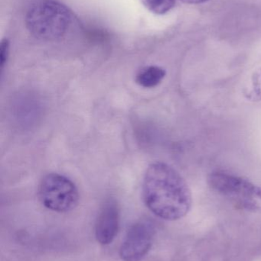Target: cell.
Masks as SVG:
<instances>
[{"instance_id":"6","label":"cell","mask_w":261,"mask_h":261,"mask_svg":"<svg viewBox=\"0 0 261 261\" xmlns=\"http://www.w3.org/2000/svg\"><path fill=\"white\" fill-rule=\"evenodd\" d=\"M120 228V210L113 199L106 202L101 208L95 225V237L102 245L111 244Z\"/></svg>"},{"instance_id":"5","label":"cell","mask_w":261,"mask_h":261,"mask_svg":"<svg viewBox=\"0 0 261 261\" xmlns=\"http://www.w3.org/2000/svg\"><path fill=\"white\" fill-rule=\"evenodd\" d=\"M154 228L146 221L136 222L130 227L123 241L120 256L124 261H141L153 245Z\"/></svg>"},{"instance_id":"11","label":"cell","mask_w":261,"mask_h":261,"mask_svg":"<svg viewBox=\"0 0 261 261\" xmlns=\"http://www.w3.org/2000/svg\"><path fill=\"white\" fill-rule=\"evenodd\" d=\"M181 1L187 3V4L197 5L207 3V2L210 1V0H181Z\"/></svg>"},{"instance_id":"7","label":"cell","mask_w":261,"mask_h":261,"mask_svg":"<svg viewBox=\"0 0 261 261\" xmlns=\"http://www.w3.org/2000/svg\"><path fill=\"white\" fill-rule=\"evenodd\" d=\"M165 75L167 71L162 67L155 65L147 66L136 73L135 81L144 88H154L162 83Z\"/></svg>"},{"instance_id":"10","label":"cell","mask_w":261,"mask_h":261,"mask_svg":"<svg viewBox=\"0 0 261 261\" xmlns=\"http://www.w3.org/2000/svg\"><path fill=\"white\" fill-rule=\"evenodd\" d=\"M9 54V42L7 39H3L0 45V66L3 70L5 64L7 62Z\"/></svg>"},{"instance_id":"2","label":"cell","mask_w":261,"mask_h":261,"mask_svg":"<svg viewBox=\"0 0 261 261\" xmlns=\"http://www.w3.org/2000/svg\"><path fill=\"white\" fill-rule=\"evenodd\" d=\"M26 26L32 35L42 40H56L65 35L72 22V14L64 5L43 0L28 11Z\"/></svg>"},{"instance_id":"9","label":"cell","mask_w":261,"mask_h":261,"mask_svg":"<svg viewBox=\"0 0 261 261\" xmlns=\"http://www.w3.org/2000/svg\"><path fill=\"white\" fill-rule=\"evenodd\" d=\"M143 4L153 13L163 15L174 7L176 0H141Z\"/></svg>"},{"instance_id":"4","label":"cell","mask_w":261,"mask_h":261,"mask_svg":"<svg viewBox=\"0 0 261 261\" xmlns=\"http://www.w3.org/2000/svg\"><path fill=\"white\" fill-rule=\"evenodd\" d=\"M38 195L41 204L55 213L72 211L79 202V192L75 182L58 173H49L43 177Z\"/></svg>"},{"instance_id":"1","label":"cell","mask_w":261,"mask_h":261,"mask_svg":"<svg viewBox=\"0 0 261 261\" xmlns=\"http://www.w3.org/2000/svg\"><path fill=\"white\" fill-rule=\"evenodd\" d=\"M143 199L159 219L176 221L186 216L193 203L191 190L180 173L169 164H150L144 175Z\"/></svg>"},{"instance_id":"8","label":"cell","mask_w":261,"mask_h":261,"mask_svg":"<svg viewBox=\"0 0 261 261\" xmlns=\"http://www.w3.org/2000/svg\"><path fill=\"white\" fill-rule=\"evenodd\" d=\"M243 93L248 100L261 102V67L256 70L248 79Z\"/></svg>"},{"instance_id":"3","label":"cell","mask_w":261,"mask_h":261,"mask_svg":"<svg viewBox=\"0 0 261 261\" xmlns=\"http://www.w3.org/2000/svg\"><path fill=\"white\" fill-rule=\"evenodd\" d=\"M208 184L213 190L237 206L250 211H261V187L248 179L216 171L210 173Z\"/></svg>"}]
</instances>
